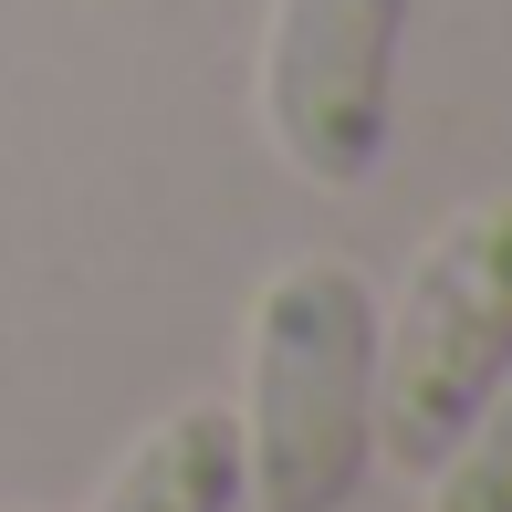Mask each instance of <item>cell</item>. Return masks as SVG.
Listing matches in <instances>:
<instances>
[{"mask_svg": "<svg viewBox=\"0 0 512 512\" xmlns=\"http://www.w3.org/2000/svg\"><path fill=\"white\" fill-rule=\"evenodd\" d=\"M241 492L262 512H345L377 471V293L356 262L304 251L251 293Z\"/></svg>", "mask_w": 512, "mask_h": 512, "instance_id": "cell-1", "label": "cell"}, {"mask_svg": "<svg viewBox=\"0 0 512 512\" xmlns=\"http://www.w3.org/2000/svg\"><path fill=\"white\" fill-rule=\"evenodd\" d=\"M95 512H241V418L220 398L168 408L95 492Z\"/></svg>", "mask_w": 512, "mask_h": 512, "instance_id": "cell-4", "label": "cell"}, {"mask_svg": "<svg viewBox=\"0 0 512 512\" xmlns=\"http://www.w3.org/2000/svg\"><path fill=\"white\" fill-rule=\"evenodd\" d=\"M418 0H272L262 126L314 189H366L398 136V42Z\"/></svg>", "mask_w": 512, "mask_h": 512, "instance_id": "cell-3", "label": "cell"}, {"mask_svg": "<svg viewBox=\"0 0 512 512\" xmlns=\"http://www.w3.org/2000/svg\"><path fill=\"white\" fill-rule=\"evenodd\" d=\"M512 377V199H471L377 314V460L429 481Z\"/></svg>", "mask_w": 512, "mask_h": 512, "instance_id": "cell-2", "label": "cell"}, {"mask_svg": "<svg viewBox=\"0 0 512 512\" xmlns=\"http://www.w3.org/2000/svg\"><path fill=\"white\" fill-rule=\"evenodd\" d=\"M439 512H512V377L492 387V408L450 439V460L429 471Z\"/></svg>", "mask_w": 512, "mask_h": 512, "instance_id": "cell-5", "label": "cell"}]
</instances>
